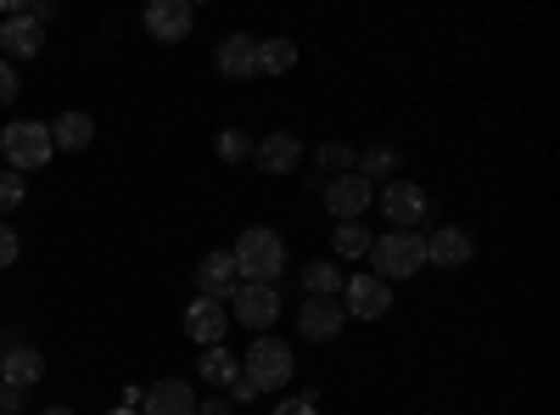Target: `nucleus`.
Masks as SVG:
<instances>
[{
	"instance_id": "f257e3e1",
	"label": "nucleus",
	"mask_w": 560,
	"mask_h": 415,
	"mask_svg": "<svg viewBox=\"0 0 560 415\" xmlns=\"http://www.w3.org/2000/svg\"><path fill=\"white\" fill-rule=\"evenodd\" d=\"M230 258H236L242 287H275V275L287 269V242H280L269 224H253V230H242V237H236Z\"/></svg>"
},
{
	"instance_id": "f03ea898",
	"label": "nucleus",
	"mask_w": 560,
	"mask_h": 415,
	"mask_svg": "<svg viewBox=\"0 0 560 415\" xmlns=\"http://www.w3.org/2000/svg\"><path fill=\"white\" fill-rule=\"evenodd\" d=\"M370 264V275H376V281H409V275H420L427 269V237H420V230H387V237H376L370 242V253H364Z\"/></svg>"
},
{
	"instance_id": "7ed1b4c3",
	"label": "nucleus",
	"mask_w": 560,
	"mask_h": 415,
	"mask_svg": "<svg viewBox=\"0 0 560 415\" xmlns=\"http://www.w3.org/2000/svg\"><path fill=\"white\" fill-rule=\"evenodd\" d=\"M292 371H298V359H292V343H287V337L258 332L253 348L242 354V377H247L258 393H280V388L292 382Z\"/></svg>"
},
{
	"instance_id": "20e7f679",
	"label": "nucleus",
	"mask_w": 560,
	"mask_h": 415,
	"mask_svg": "<svg viewBox=\"0 0 560 415\" xmlns=\"http://www.w3.org/2000/svg\"><path fill=\"white\" fill-rule=\"evenodd\" d=\"M0 158H7V169H12V174L45 169V163L57 158V147H51V124H34V118L7 124V129H0Z\"/></svg>"
},
{
	"instance_id": "39448f33",
	"label": "nucleus",
	"mask_w": 560,
	"mask_h": 415,
	"mask_svg": "<svg viewBox=\"0 0 560 415\" xmlns=\"http://www.w3.org/2000/svg\"><path fill=\"white\" fill-rule=\"evenodd\" d=\"M342 309L353 320H387L393 314V287L376 281L370 269H359V275H348V281H342Z\"/></svg>"
},
{
	"instance_id": "423d86ee",
	"label": "nucleus",
	"mask_w": 560,
	"mask_h": 415,
	"mask_svg": "<svg viewBox=\"0 0 560 415\" xmlns=\"http://www.w3.org/2000/svg\"><path fill=\"white\" fill-rule=\"evenodd\" d=\"M382 214L393 230H415V224H427L432 214V197L415 186V180H387V192H382Z\"/></svg>"
},
{
	"instance_id": "0eeeda50",
	"label": "nucleus",
	"mask_w": 560,
	"mask_h": 415,
	"mask_svg": "<svg viewBox=\"0 0 560 415\" xmlns=\"http://www.w3.org/2000/svg\"><path fill=\"white\" fill-rule=\"evenodd\" d=\"M342 326H348L342 298H303L298 303V332L308 343H331V337H342Z\"/></svg>"
},
{
	"instance_id": "6e6552de",
	"label": "nucleus",
	"mask_w": 560,
	"mask_h": 415,
	"mask_svg": "<svg viewBox=\"0 0 560 415\" xmlns=\"http://www.w3.org/2000/svg\"><path fill=\"white\" fill-rule=\"evenodd\" d=\"M319 197H325V208H331V214H337V219L348 224V219H359V214H364L370 203H376V186H370V180H364V174L353 169V174H337V180H325V192H319Z\"/></svg>"
},
{
	"instance_id": "1a4fd4ad",
	"label": "nucleus",
	"mask_w": 560,
	"mask_h": 415,
	"mask_svg": "<svg viewBox=\"0 0 560 415\" xmlns=\"http://www.w3.org/2000/svg\"><path fill=\"white\" fill-rule=\"evenodd\" d=\"M191 28H197V7H191V0H152V7H147V34L158 45H179Z\"/></svg>"
},
{
	"instance_id": "9d476101",
	"label": "nucleus",
	"mask_w": 560,
	"mask_h": 415,
	"mask_svg": "<svg viewBox=\"0 0 560 415\" xmlns=\"http://www.w3.org/2000/svg\"><path fill=\"white\" fill-rule=\"evenodd\" d=\"M471 258H477V237L465 224H438L427 237V264H438V269H465Z\"/></svg>"
},
{
	"instance_id": "9b49d317",
	"label": "nucleus",
	"mask_w": 560,
	"mask_h": 415,
	"mask_svg": "<svg viewBox=\"0 0 560 415\" xmlns=\"http://www.w3.org/2000/svg\"><path fill=\"white\" fill-rule=\"evenodd\" d=\"M230 320H242L253 337L269 332L275 320H280V292L275 287H242L236 298H230Z\"/></svg>"
},
{
	"instance_id": "f8f14e48",
	"label": "nucleus",
	"mask_w": 560,
	"mask_h": 415,
	"mask_svg": "<svg viewBox=\"0 0 560 415\" xmlns=\"http://www.w3.org/2000/svg\"><path fill=\"white\" fill-rule=\"evenodd\" d=\"M253 158L264 174H298L303 169V141L292 129H275V135H258L253 141Z\"/></svg>"
},
{
	"instance_id": "ddd939ff",
	"label": "nucleus",
	"mask_w": 560,
	"mask_h": 415,
	"mask_svg": "<svg viewBox=\"0 0 560 415\" xmlns=\"http://www.w3.org/2000/svg\"><path fill=\"white\" fill-rule=\"evenodd\" d=\"M230 332V303H213V298H197L191 309H185V337H191L197 348H219Z\"/></svg>"
},
{
	"instance_id": "4468645a",
	"label": "nucleus",
	"mask_w": 560,
	"mask_h": 415,
	"mask_svg": "<svg viewBox=\"0 0 560 415\" xmlns=\"http://www.w3.org/2000/svg\"><path fill=\"white\" fill-rule=\"evenodd\" d=\"M197 388L191 382H179V377H168V382H152L147 393H140V415H197Z\"/></svg>"
},
{
	"instance_id": "2eb2a0df",
	"label": "nucleus",
	"mask_w": 560,
	"mask_h": 415,
	"mask_svg": "<svg viewBox=\"0 0 560 415\" xmlns=\"http://www.w3.org/2000/svg\"><path fill=\"white\" fill-rule=\"evenodd\" d=\"M197 292L213 298V303H230V298H236V292H242L236 258H230V253H208V258L197 264Z\"/></svg>"
},
{
	"instance_id": "dca6fc26",
	"label": "nucleus",
	"mask_w": 560,
	"mask_h": 415,
	"mask_svg": "<svg viewBox=\"0 0 560 415\" xmlns=\"http://www.w3.org/2000/svg\"><path fill=\"white\" fill-rule=\"evenodd\" d=\"M213 68L224 79H253L258 73V39L253 34H224L219 51H213Z\"/></svg>"
},
{
	"instance_id": "f3484780",
	"label": "nucleus",
	"mask_w": 560,
	"mask_h": 415,
	"mask_svg": "<svg viewBox=\"0 0 560 415\" xmlns=\"http://www.w3.org/2000/svg\"><path fill=\"white\" fill-rule=\"evenodd\" d=\"M39 377H45V354L39 348H7V354H0V382H7V388L28 393Z\"/></svg>"
},
{
	"instance_id": "a211bd4d",
	"label": "nucleus",
	"mask_w": 560,
	"mask_h": 415,
	"mask_svg": "<svg viewBox=\"0 0 560 415\" xmlns=\"http://www.w3.org/2000/svg\"><path fill=\"white\" fill-rule=\"evenodd\" d=\"M0 45H7L12 62H28V57H39L45 28H39L34 18H0Z\"/></svg>"
},
{
	"instance_id": "6ab92c4d",
	"label": "nucleus",
	"mask_w": 560,
	"mask_h": 415,
	"mask_svg": "<svg viewBox=\"0 0 560 415\" xmlns=\"http://www.w3.org/2000/svg\"><path fill=\"white\" fill-rule=\"evenodd\" d=\"M90 141H96V118H90V113H62L51 124V147L57 152H84Z\"/></svg>"
},
{
	"instance_id": "aec40b11",
	"label": "nucleus",
	"mask_w": 560,
	"mask_h": 415,
	"mask_svg": "<svg viewBox=\"0 0 560 415\" xmlns=\"http://www.w3.org/2000/svg\"><path fill=\"white\" fill-rule=\"evenodd\" d=\"M342 281H348V269H342V264H331V258L303 264V298H337V292H342Z\"/></svg>"
},
{
	"instance_id": "412c9836",
	"label": "nucleus",
	"mask_w": 560,
	"mask_h": 415,
	"mask_svg": "<svg viewBox=\"0 0 560 415\" xmlns=\"http://www.w3.org/2000/svg\"><path fill=\"white\" fill-rule=\"evenodd\" d=\"M197 377H202L208 388H230V382L242 377V359L230 354L224 343H219V348H202V359H197Z\"/></svg>"
},
{
	"instance_id": "4be33fe9",
	"label": "nucleus",
	"mask_w": 560,
	"mask_h": 415,
	"mask_svg": "<svg viewBox=\"0 0 560 415\" xmlns=\"http://www.w3.org/2000/svg\"><path fill=\"white\" fill-rule=\"evenodd\" d=\"M298 68V45L287 39V34H269V39H258V73H292Z\"/></svg>"
},
{
	"instance_id": "5701e85b",
	"label": "nucleus",
	"mask_w": 560,
	"mask_h": 415,
	"mask_svg": "<svg viewBox=\"0 0 560 415\" xmlns=\"http://www.w3.org/2000/svg\"><path fill=\"white\" fill-rule=\"evenodd\" d=\"M370 242H376V237H370V230H364L359 219H348V224H337V230H331L337 258H364V253H370Z\"/></svg>"
},
{
	"instance_id": "b1692460",
	"label": "nucleus",
	"mask_w": 560,
	"mask_h": 415,
	"mask_svg": "<svg viewBox=\"0 0 560 415\" xmlns=\"http://www.w3.org/2000/svg\"><path fill=\"white\" fill-rule=\"evenodd\" d=\"M353 169L370 180V186H376V180H393V174H398V152H393V147H370Z\"/></svg>"
},
{
	"instance_id": "393cba45",
	"label": "nucleus",
	"mask_w": 560,
	"mask_h": 415,
	"mask_svg": "<svg viewBox=\"0 0 560 415\" xmlns=\"http://www.w3.org/2000/svg\"><path fill=\"white\" fill-rule=\"evenodd\" d=\"M314 158H319V169L331 174V180H337V174H353V163H359V158H353V147H342V141H325Z\"/></svg>"
},
{
	"instance_id": "a878e982",
	"label": "nucleus",
	"mask_w": 560,
	"mask_h": 415,
	"mask_svg": "<svg viewBox=\"0 0 560 415\" xmlns=\"http://www.w3.org/2000/svg\"><path fill=\"white\" fill-rule=\"evenodd\" d=\"M253 158V135L247 129H224L219 135V163H247Z\"/></svg>"
},
{
	"instance_id": "bb28decb",
	"label": "nucleus",
	"mask_w": 560,
	"mask_h": 415,
	"mask_svg": "<svg viewBox=\"0 0 560 415\" xmlns=\"http://www.w3.org/2000/svg\"><path fill=\"white\" fill-rule=\"evenodd\" d=\"M18 203H23V174L7 169V174H0V214H12Z\"/></svg>"
},
{
	"instance_id": "cd10ccee",
	"label": "nucleus",
	"mask_w": 560,
	"mask_h": 415,
	"mask_svg": "<svg viewBox=\"0 0 560 415\" xmlns=\"http://www.w3.org/2000/svg\"><path fill=\"white\" fill-rule=\"evenodd\" d=\"M314 404H319V399H314V388H303L298 399H280V404H275V415H319Z\"/></svg>"
},
{
	"instance_id": "c85d7f7f",
	"label": "nucleus",
	"mask_w": 560,
	"mask_h": 415,
	"mask_svg": "<svg viewBox=\"0 0 560 415\" xmlns=\"http://www.w3.org/2000/svg\"><path fill=\"white\" fill-rule=\"evenodd\" d=\"M18 253H23L18 230H12V224H0V269H12V264H18Z\"/></svg>"
},
{
	"instance_id": "c756f323",
	"label": "nucleus",
	"mask_w": 560,
	"mask_h": 415,
	"mask_svg": "<svg viewBox=\"0 0 560 415\" xmlns=\"http://www.w3.org/2000/svg\"><path fill=\"white\" fill-rule=\"evenodd\" d=\"M12 102H18V68L0 62V107H12Z\"/></svg>"
},
{
	"instance_id": "7c9ffc66",
	"label": "nucleus",
	"mask_w": 560,
	"mask_h": 415,
	"mask_svg": "<svg viewBox=\"0 0 560 415\" xmlns=\"http://www.w3.org/2000/svg\"><path fill=\"white\" fill-rule=\"evenodd\" d=\"M18 410H23V393L0 382V415H18Z\"/></svg>"
},
{
	"instance_id": "2f4dec72",
	"label": "nucleus",
	"mask_w": 560,
	"mask_h": 415,
	"mask_svg": "<svg viewBox=\"0 0 560 415\" xmlns=\"http://www.w3.org/2000/svg\"><path fill=\"white\" fill-rule=\"evenodd\" d=\"M230 399H236V404H247V399H258V388H253L247 377H236V382H230Z\"/></svg>"
},
{
	"instance_id": "473e14b6",
	"label": "nucleus",
	"mask_w": 560,
	"mask_h": 415,
	"mask_svg": "<svg viewBox=\"0 0 560 415\" xmlns=\"http://www.w3.org/2000/svg\"><path fill=\"white\" fill-rule=\"evenodd\" d=\"M197 415H230V404L224 399H208V404H197Z\"/></svg>"
},
{
	"instance_id": "72a5a7b5",
	"label": "nucleus",
	"mask_w": 560,
	"mask_h": 415,
	"mask_svg": "<svg viewBox=\"0 0 560 415\" xmlns=\"http://www.w3.org/2000/svg\"><path fill=\"white\" fill-rule=\"evenodd\" d=\"M39 415H73V410L68 404H51V410H39Z\"/></svg>"
},
{
	"instance_id": "f704fd0d",
	"label": "nucleus",
	"mask_w": 560,
	"mask_h": 415,
	"mask_svg": "<svg viewBox=\"0 0 560 415\" xmlns=\"http://www.w3.org/2000/svg\"><path fill=\"white\" fill-rule=\"evenodd\" d=\"M107 415H140V410H124V404H118V410H107Z\"/></svg>"
}]
</instances>
